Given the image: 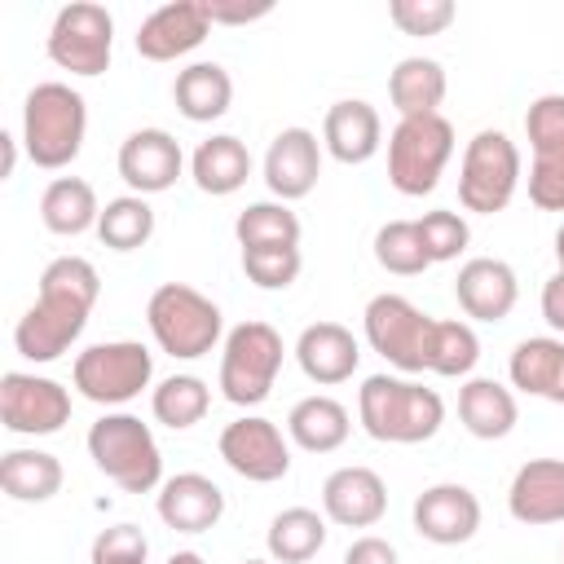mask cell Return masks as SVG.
Returning <instances> with one entry per match:
<instances>
[{
    "instance_id": "obj_14",
    "label": "cell",
    "mask_w": 564,
    "mask_h": 564,
    "mask_svg": "<svg viewBox=\"0 0 564 564\" xmlns=\"http://www.w3.org/2000/svg\"><path fill=\"white\" fill-rule=\"evenodd\" d=\"M0 423L13 436H53L70 423V392L48 375L9 370L0 379Z\"/></svg>"
},
{
    "instance_id": "obj_36",
    "label": "cell",
    "mask_w": 564,
    "mask_h": 564,
    "mask_svg": "<svg viewBox=\"0 0 564 564\" xmlns=\"http://www.w3.org/2000/svg\"><path fill=\"white\" fill-rule=\"evenodd\" d=\"M97 238L101 247L110 251H137L154 238V207L141 198V194H119L101 207V220H97Z\"/></svg>"
},
{
    "instance_id": "obj_49",
    "label": "cell",
    "mask_w": 564,
    "mask_h": 564,
    "mask_svg": "<svg viewBox=\"0 0 564 564\" xmlns=\"http://www.w3.org/2000/svg\"><path fill=\"white\" fill-rule=\"evenodd\" d=\"M242 564H273V560H242Z\"/></svg>"
},
{
    "instance_id": "obj_1",
    "label": "cell",
    "mask_w": 564,
    "mask_h": 564,
    "mask_svg": "<svg viewBox=\"0 0 564 564\" xmlns=\"http://www.w3.org/2000/svg\"><path fill=\"white\" fill-rule=\"evenodd\" d=\"M97 295H101V278H97L93 260H84V256H57V260H48L44 273H40L35 304L13 326L18 357H26L35 366L57 361L84 335Z\"/></svg>"
},
{
    "instance_id": "obj_37",
    "label": "cell",
    "mask_w": 564,
    "mask_h": 564,
    "mask_svg": "<svg viewBox=\"0 0 564 564\" xmlns=\"http://www.w3.org/2000/svg\"><path fill=\"white\" fill-rule=\"evenodd\" d=\"M476 361H480V339H476L471 322L436 317L432 344H427V370L441 379H471Z\"/></svg>"
},
{
    "instance_id": "obj_16",
    "label": "cell",
    "mask_w": 564,
    "mask_h": 564,
    "mask_svg": "<svg viewBox=\"0 0 564 564\" xmlns=\"http://www.w3.org/2000/svg\"><path fill=\"white\" fill-rule=\"evenodd\" d=\"M119 176L132 194L150 198V194H163L181 181L185 172V154H181V141L167 132V128H137L119 141Z\"/></svg>"
},
{
    "instance_id": "obj_9",
    "label": "cell",
    "mask_w": 564,
    "mask_h": 564,
    "mask_svg": "<svg viewBox=\"0 0 564 564\" xmlns=\"http://www.w3.org/2000/svg\"><path fill=\"white\" fill-rule=\"evenodd\" d=\"M520 172V145L502 128H480L458 163V203L476 216H494L516 198Z\"/></svg>"
},
{
    "instance_id": "obj_30",
    "label": "cell",
    "mask_w": 564,
    "mask_h": 564,
    "mask_svg": "<svg viewBox=\"0 0 564 564\" xmlns=\"http://www.w3.org/2000/svg\"><path fill=\"white\" fill-rule=\"evenodd\" d=\"M172 101L189 123H212V119L229 115L234 79H229V70L220 62H189L172 79Z\"/></svg>"
},
{
    "instance_id": "obj_5",
    "label": "cell",
    "mask_w": 564,
    "mask_h": 564,
    "mask_svg": "<svg viewBox=\"0 0 564 564\" xmlns=\"http://www.w3.org/2000/svg\"><path fill=\"white\" fill-rule=\"evenodd\" d=\"M145 326H150L154 344L167 357H176V361L207 357L220 344V335H225L220 304L207 300L189 282H163V286H154L150 300H145Z\"/></svg>"
},
{
    "instance_id": "obj_12",
    "label": "cell",
    "mask_w": 564,
    "mask_h": 564,
    "mask_svg": "<svg viewBox=\"0 0 564 564\" xmlns=\"http://www.w3.org/2000/svg\"><path fill=\"white\" fill-rule=\"evenodd\" d=\"M524 137L533 150L529 203L538 212H564V93H542L538 101H529Z\"/></svg>"
},
{
    "instance_id": "obj_34",
    "label": "cell",
    "mask_w": 564,
    "mask_h": 564,
    "mask_svg": "<svg viewBox=\"0 0 564 564\" xmlns=\"http://www.w3.org/2000/svg\"><path fill=\"white\" fill-rule=\"evenodd\" d=\"M207 410H212V388L198 375H167L150 388V414H154V423H163L172 432L203 423Z\"/></svg>"
},
{
    "instance_id": "obj_24",
    "label": "cell",
    "mask_w": 564,
    "mask_h": 564,
    "mask_svg": "<svg viewBox=\"0 0 564 564\" xmlns=\"http://www.w3.org/2000/svg\"><path fill=\"white\" fill-rule=\"evenodd\" d=\"M383 145V119L370 101L361 97H344L326 110L322 119V150L344 163V167H357V163H370Z\"/></svg>"
},
{
    "instance_id": "obj_47",
    "label": "cell",
    "mask_w": 564,
    "mask_h": 564,
    "mask_svg": "<svg viewBox=\"0 0 564 564\" xmlns=\"http://www.w3.org/2000/svg\"><path fill=\"white\" fill-rule=\"evenodd\" d=\"M167 564H203V555L198 551H172Z\"/></svg>"
},
{
    "instance_id": "obj_28",
    "label": "cell",
    "mask_w": 564,
    "mask_h": 564,
    "mask_svg": "<svg viewBox=\"0 0 564 564\" xmlns=\"http://www.w3.org/2000/svg\"><path fill=\"white\" fill-rule=\"evenodd\" d=\"M348 432H352V414L344 410V401H335L326 392L300 397L286 414V436L304 454H330L348 441Z\"/></svg>"
},
{
    "instance_id": "obj_7",
    "label": "cell",
    "mask_w": 564,
    "mask_h": 564,
    "mask_svg": "<svg viewBox=\"0 0 564 564\" xmlns=\"http://www.w3.org/2000/svg\"><path fill=\"white\" fill-rule=\"evenodd\" d=\"M282 357L286 344L269 322H238L220 344V375H216L220 397L242 410L260 405L278 383Z\"/></svg>"
},
{
    "instance_id": "obj_13",
    "label": "cell",
    "mask_w": 564,
    "mask_h": 564,
    "mask_svg": "<svg viewBox=\"0 0 564 564\" xmlns=\"http://www.w3.org/2000/svg\"><path fill=\"white\" fill-rule=\"evenodd\" d=\"M216 449L225 467L251 485H273L291 471V436H282V427L264 414H242L225 423Z\"/></svg>"
},
{
    "instance_id": "obj_19",
    "label": "cell",
    "mask_w": 564,
    "mask_h": 564,
    "mask_svg": "<svg viewBox=\"0 0 564 564\" xmlns=\"http://www.w3.org/2000/svg\"><path fill=\"white\" fill-rule=\"evenodd\" d=\"M207 31H212V22H207L203 0H172V4H159L137 26L132 44L145 62H176V57L194 53L207 40Z\"/></svg>"
},
{
    "instance_id": "obj_41",
    "label": "cell",
    "mask_w": 564,
    "mask_h": 564,
    "mask_svg": "<svg viewBox=\"0 0 564 564\" xmlns=\"http://www.w3.org/2000/svg\"><path fill=\"white\" fill-rule=\"evenodd\" d=\"M388 18H392V26L401 35H419L423 40V35H441L458 18V9H454V0H392Z\"/></svg>"
},
{
    "instance_id": "obj_25",
    "label": "cell",
    "mask_w": 564,
    "mask_h": 564,
    "mask_svg": "<svg viewBox=\"0 0 564 564\" xmlns=\"http://www.w3.org/2000/svg\"><path fill=\"white\" fill-rule=\"evenodd\" d=\"M507 379L524 397L564 405V335H529L511 348Z\"/></svg>"
},
{
    "instance_id": "obj_35",
    "label": "cell",
    "mask_w": 564,
    "mask_h": 564,
    "mask_svg": "<svg viewBox=\"0 0 564 564\" xmlns=\"http://www.w3.org/2000/svg\"><path fill=\"white\" fill-rule=\"evenodd\" d=\"M234 238L242 251H260V247H300V216L291 212V203L264 198V203H247L234 220Z\"/></svg>"
},
{
    "instance_id": "obj_17",
    "label": "cell",
    "mask_w": 564,
    "mask_h": 564,
    "mask_svg": "<svg viewBox=\"0 0 564 564\" xmlns=\"http://www.w3.org/2000/svg\"><path fill=\"white\" fill-rule=\"evenodd\" d=\"M322 141H317V132L313 128H282L273 141H269V150H264V163H260V172H264V185H269V194L278 198V203H295V198H308L313 194V185H317V176H322Z\"/></svg>"
},
{
    "instance_id": "obj_20",
    "label": "cell",
    "mask_w": 564,
    "mask_h": 564,
    "mask_svg": "<svg viewBox=\"0 0 564 564\" xmlns=\"http://www.w3.org/2000/svg\"><path fill=\"white\" fill-rule=\"evenodd\" d=\"M454 300L471 322H507L520 300L516 269L498 256H471L454 278Z\"/></svg>"
},
{
    "instance_id": "obj_15",
    "label": "cell",
    "mask_w": 564,
    "mask_h": 564,
    "mask_svg": "<svg viewBox=\"0 0 564 564\" xmlns=\"http://www.w3.org/2000/svg\"><path fill=\"white\" fill-rule=\"evenodd\" d=\"M410 524L432 546H463L480 529V498L458 480L427 485L410 507Z\"/></svg>"
},
{
    "instance_id": "obj_11",
    "label": "cell",
    "mask_w": 564,
    "mask_h": 564,
    "mask_svg": "<svg viewBox=\"0 0 564 564\" xmlns=\"http://www.w3.org/2000/svg\"><path fill=\"white\" fill-rule=\"evenodd\" d=\"M48 62L70 70V75H106L110 70V53H115V18L106 4L93 0H70L57 9L53 26H48Z\"/></svg>"
},
{
    "instance_id": "obj_46",
    "label": "cell",
    "mask_w": 564,
    "mask_h": 564,
    "mask_svg": "<svg viewBox=\"0 0 564 564\" xmlns=\"http://www.w3.org/2000/svg\"><path fill=\"white\" fill-rule=\"evenodd\" d=\"M0 145H4V167H0V176H13V167H18V137H13V132H4V137H0Z\"/></svg>"
},
{
    "instance_id": "obj_32",
    "label": "cell",
    "mask_w": 564,
    "mask_h": 564,
    "mask_svg": "<svg viewBox=\"0 0 564 564\" xmlns=\"http://www.w3.org/2000/svg\"><path fill=\"white\" fill-rule=\"evenodd\" d=\"M326 516H317L313 507H286L269 520L264 551L273 564H308L326 546Z\"/></svg>"
},
{
    "instance_id": "obj_2",
    "label": "cell",
    "mask_w": 564,
    "mask_h": 564,
    "mask_svg": "<svg viewBox=\"0 0 564 564\" xmlns=\"http://www.w3.org/2000/svg\"><path fill=\"white\" fill-rule=\"evenodd\" d=\"M357 419L366 436L383 445H419L441 432L445 401L436 388H423L419 379H401L383 370L357 388Z\"/></svg>"
},
{
    "instance_id": "obj_18",
    "label": "cell",
    "mask_w": 564,
    "mask_h": 564,
    "mask_svg": "<svg viewBox=\"0 0 564 564\" xmlns=\"http://www.w3.org/2000/svg\"><path fill=\"white\" fill-rule=\"evenodd\" d=\"M322 516L339 529H370L388 516V485L375 467L348 463L322 480Z\"/></svg>"
},
{
    "instance_id": "obj_8",
    "label": "cell",
    "mask_w": 564,
    "mask_h": 564,
    "mask_svg": "<svg viewBox=\"0 0 564 564\" xmlns=\"http://www.w3.org/2000/svg\"><path fill=\"white\" fill-rule=\"evenodd\" d=\"M154 379V352L137 339H106L75 352L70 383L93 405H128L137 401Z\"/></svg>"
},
{
    "instance_id": "obj_27",
    "label": "cell",
    "mask_w": 564,
    "mask_h": 564,
    "mask_svg": "<svg viewBox=\"0 0 564 564\" xmlns=\"http://www.w3.org/2000/svg\"><path fill=\"white\" fill-rule=\"evenodd\" d=\"M458 419H463V427L476 441H502L516 427L520 405H516V392L507 383L485 379V375H471L458 388Z\"/></svg>"
},
{
    "instance_id": "obj_45",
    "label": "cell",
    "mask_w": 564,
    "mask_h": 564,
    "mask_svg": "<svg viewBox=\"0 0 564 564\" xmlns=\"http://www.w3.org/2000/svg\"><path fill=\"white\" fill-rule=\"evenodd\" d=\"M542 317H546V326L555 335H564V278L560 273H551L542 282Z\"/></svg>"
},
{
    "instance_id": "obj_4",
    "label": "cell",
    "mask_w": 564,
    "mask_h": 564,
    "mask_svg": "<svg viewBox=\"0 0 564 564\" xmlns=\"http://www.w3.org/2000/svg\"><path fill=\"white\" fill-rule=\"evenodd\" d=\"M88 458L93 467L115 480L123 494H154L163 485V449L150 432V423H141L128 410H106L93 427H88Z\"/></svg>"
},
{
    "instance_id": "obj_44",
    "label": "cell",
    "mask_w": 564,
    "mask_h": 564,
    "mask_svg": "<svg viewBox=\"0 0 564 564\" xmlns=\"http://www.w3.org/2000/svg\"><path fill=\"white\" fill-rule=\"evenodd\" d=\"M344 564H401V560H397V546H392L388 538H379V533H361V538L348 542Z\"/></svg>"
},
{
    "instance_id": "obj_29",
    "label": "cell",
    "mask_w": 564,
    "mask_h": 564,
    "mask_svg": "<svg viewBox=\"0 0 564 564\" xmlns=\"http://www.w3.org/2000/svg\"><path fill=\"white\" fill-rule=\"evenodd\" d=\"M40 220L57 238H79V234L97 229V220H101L97 189L84 176H53L40 194Z\"/></svg>"
},
{
    "instance_id": "obj_10",
    "label": "cell",
    "mask_w": 564,
    "mask_h": 564,
    "mask_svg": "<svg viewBox=\"0 0 564 564\" xmlns=\"http://www.w3.org/2000/svg\"><path fill=\"white\" fill-rule=\"evenodd\" d=\"M432 326H436V317L423 313L419 304H410V300L397 295V291L375 295V300L366 304V313H361L366 344H370L388 366H397L401 375H423V370H427Z\"/></svg>"
},
{
    "instance_id": "obj_23",
    "label": "cell",
    "mask_w": 564,
    "mask_h": 564,
    "mask_svg": "<svg viewBox=\"0 0 564 564\" xmlns=\"http://www.w3.org/2000/svg\"><path fill=\"white\" fill-rule=\"evenodd\" d=\"M295 361H300L304 379H313L317 388H335V383L357 375L361 344L339 322H308L300 330V339H295Z\"/></svg>"
},
{
    "instance_id": "obj_43",
    "label": "cell",
    "mask_w": 564,
    "mask_h": 564,
    "mask_svg": "<svg viewBox=\"0 0 564 564\" xmlns=\"http://www.w3.org/2000/svg\"><path fill=\"white\" fill-rule=\"evenodd\" d=\"M203 9H207V22L212 26H247V22H260V18H269V9L273 4H225V0H203Z\"/></svg>"
},
{
    "instance_id": "obj_48",
    "label": "cell",
    "mask_w": 564,
    "mask_h": 564,
    "mask_svg": "<svg viewBox=\"0 0 564 564\" xmlns=\"http://www.w3.org/2000/svg\"><path fill=\"white\" fill-rule=\"evenodd\" d=\"M555 264H560V269H555V273H560V278H564V225H560V229H555Z\"/></svg>"
},
{
    "instance_id": "obj_6",
    "label": "cell",
    "mask_w": 564,
    "mask_h": 564,
    "mask_svg": "<svg viewBox=\"0 0 564 564\" xmlns=\"http://www.w3.org/2000/svg\"><path fill=\"white\" fill-rule=\"evenodd\" d=\"M449 159H454V123L445 115L397 119V128L388 132V185L405 198L432 194Z\"/></svg>"
},
{
    "instance_id": "obj_31",
    "label": "cell",
    "mask_w": 564,
    "mask_h": 564,
    "mask_svg": "<svg viewBox=\"0 0 564 564\" xmlns=\"http://www.w3.org/2000/svg\"><path fill=\"white\" fill-rule=\"evenodd\" d=\"M445 66L436 57H401L388 75V101L401 119H414V115H441V101H445Z\"/></svg>"
},
{
    "instance_id": "obj_21",
    "label": "cell",
    "mask_w": 564,
    "mask_h": 564,
    "mask_svg": "<svg viewBox=\"0 0 564 564\" xmlns=\"http://www.w3.org/2000/svg\"><path fill=\"white\" fill-rule=\"evenodd\" d=\"M154 511L172 533H207L225 516V494L203 471H176L159 485Z\"/></svg>"
},
{
    "instance_id": "obj_22",
    "label": "cell",
    "mask_w": 564,
    "mask_h": 564,
    "mask_svg": "<svg viewBox=\"0 0 564 564\" xmlns=\"http://www.w3.org/2000/svg\"><path fill=\"white\" fill-rule=\"evenodd\" d=\"M507 511L511 520L542 529L564 520V458H529L516 467L507 485Z\"/></svg>"
},
{
    "instance_id": "obj_26",
    "label": "cell",
    "mask_w": 564,
    "mask_h": 564,
    "mask_svg": "<svg viewBox=\"0 0 564 564\" xmlns=\"http://www.w3.org/2000/svg\"><path fill=\"white\" fill-rule=\"evenodd\" d=\"M189 176L212 198L238 194L247 185V176H251V150H247V141H238L234 132H216V137L198 141L194 154H189Z\"/></svg>"
},
{
    "instance_id": "obj_40",
    "label": "cell",
    "mask_w": 564,
    "mask_h": 564,
    "mask_svg": "<svg viewBox=\"0 0 564 564\" xmlns=\"http://www.w3.org/2000/svg\"><path fill=\"white\" fill-rule=\"evenodd\" d=\"M304 269L300 247H260V251H242V273L247 282H256L260 291H286Z\"/></svg>"
},
{
    "instance_id": "obj_33",
    "label": "cell",
    "mask_w": 564,
    "mask_h": 564,
    "mask_svg": "<svg viewBox=\"0 0 564 564\" xmlns=\"http://www.w3.org/2000/svg\"><path fill=\"white\" fill-rule=\"evenodd\" d=\"M0 489L13 502H48L62 489V463L48 449H4L0 454Z\"/></svg>"
},
{
    "instance_id": "obj_42",
    "label": "cell",
    "mask_w": 564,
    "mask_h": 564,
    "mask_svg": "<svg viewBox=\"0 0 564 564\" xmlns=\"http://www.w3.org/2000/svg\"><path fill=\"white\" fill-rule=\"evenodd\" d=\"M145 560H150V542L137 524H110L88 546V564H145Z\"/></svg>"
},
{
    "instance_id": "obj_38",
    "label": "cell",
    "mask_w": 564,
    "mask_h": 564,
    "mask_svg": "<svg viewBox=\"0 0 564 564\" xmlns=\"http://www.w3.org/2000/svg\"><path fill=\"white\" fill-rule=\"evenodd\" d=\"M375 260L379 269L397 273V278H419L423 269H432V256L419 238V220H388L375 229Z\"/></svg>"
},
{
    "instance_id": "obj_3",
    "label": "cell",
    "mask_w": 564,
    "mask_h": 564,
    "mask_svg": "<svg viewBox=\"0 0 564 564\" xmlns=\"http://www.w3.org/2000/svg\"><path fill=\"white\" fill-rule=\"evenodd\" d=\"M88 132V101L62 79H44L22 101V145L44 172H62L79 159Z\"/></svg>"
},
{
    "instance_id": "obj_39",
    "label": "cell",
    "mask_w": 564,
    "mask_h": 564,
    "mask_svg": "<svg viewBox=\"0 0 564 564\" xmlns=\"http://www.w3.org/2000/svg\"><path fill=\"white\" fill-rule=\"evenodd\" d=\"M419 238L432 256V264H445V260H458L471 242V229L463 220V212H449V207H436V212H423L419 216Z\"/></svg>"
}]
</instances>
